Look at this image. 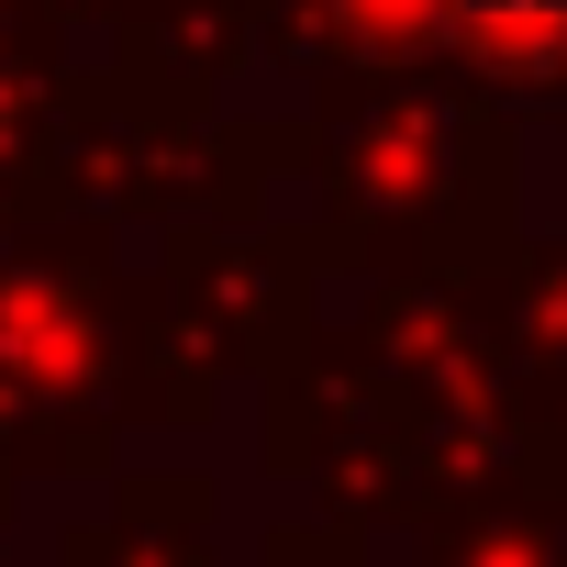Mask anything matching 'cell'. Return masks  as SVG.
<instances>
[{
  "mask_svg": "<svg viewBox=\"0 0 567 567\" xmlns=\"http://www.w3.org/2000/svg\"><path fill=\"white\" fill-rule=\"evenodd\" d=\"M456 23H467L489 56H512V68L567 56V0H456Z\"/></svg>",
  "mask_w": 567,
  "mask_h": 567,
  "instance_id": "1",
  "label": "cell"
}]
</instances>
